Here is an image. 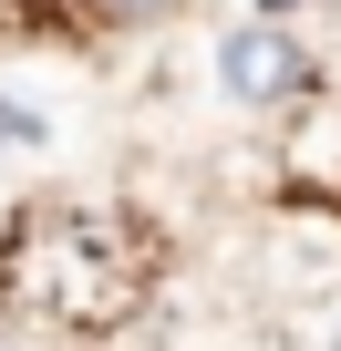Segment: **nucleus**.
<instances>
[{
  "label": "nucleus",
  "mask_w": 341,
  "mask_h": 351,
  "mask_svg": "<svg viewBox=\"0 0 341 351\" xmlns=\"http://www.w3.org/2000/svg\"><path fill=\"white\" fill-rule=\"evenodd\" d=\"M0 351H42V341H32V330H11V320H0Z\"/></svg>",
  "instance_id": "7ed1b4c3"
},
{
  "label": "nucleus",
  "mask_w": 341,
  "mask_h": 351,
  "mask_svg": "<svg viewBox=\"0 0 341 351\" xmlns=\"http://www.w3.org/2000/svg\"><path fill=\"white\" fill-rule=\"evenodd\" d=\"M279 11H290V0H269V21H279Z\"/></svg>",
  "instance_id": "20e7f679"
},
{
  "label": "nucleus",
  "mask_w": 341,
  "mask_h": 351,
  "mask_svg": "<svg viewBox=\"0 0 341 351\" xmlns=\"http://www.w3.org/2000/svg\"><path fill=\"white\" fill-rule=\"evenodd\" d=\"M217 83H228V104H248V114H290V104L310 93V42H300L290 21H238V32L217 42Z\"/></svg>",
  "instance_id": "f03ea898"
},
{
  "label": "nucleus",
  "mask_w": 341,
  "mask_h": 351,
  "mask_svg": "<svg viewBox=\"0 0 341 351\" xmlns=\"http://www.w3.org/2000/svg\"><path fill=\"white\" fill-rule=\"evenodd\" d=\"M165 289V228L145 207H93V197H32L0 217V320L11 330H62L104 341L145 320Z\"/></svg>",
  "instance_id": "f257e3e1"
}]
</instances>
